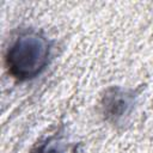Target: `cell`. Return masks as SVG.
Returning a JSON list of instances; mask_svg holds the SVG:
<instances>
[{
  "label": "cell",
  "instance_id": "6da1fadb",
  "mask_svg": "<svg viewBox=\"0 0 153 153\" xmlns=\"http://www.w3.org/2000/svg\"><path fill=\"white\" fill-rule=\"evenodd\" d=\"M50 45L35 31L20 33L8 47L5 61L8 72L19 80L37 76L48 65Z\"/></svg>",
  "mask_w": 153,
  "mask_h": 153
},
{
  "label": "cell",
  "instance_id": "7a4b0ae2",
  "mask_svg": "<svg viewBox=\"0 0 153 153\" xmlns=\"http://www.w3.org/2000/svg\"><path fill=\"white\" fill-rule=\"evenodd\" d=\"M37 153H63L62 148L60 147V145H57V142H53V143H45L43 145Z\"/></svg>",
  "mask_w": 153,
  "mask_h": 153
}]
</instances>
